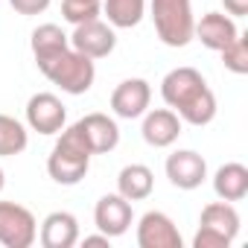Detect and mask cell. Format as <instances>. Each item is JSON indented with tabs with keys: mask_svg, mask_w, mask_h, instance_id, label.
Segmentation results:
<instances>
[{
	"mask_svg": "<svg viewBox=\"0 0 248 248\" xmlns=\"http://www.w3.org/2000/svg\"><path fill=\"white\" fill-rule=\"evenodd\" d=\"M32 56L35 59H44V56H50V53H56V50H62V47H67L70 41H67V35H64V30L62 27H56V24H41L35 32H32Z\"/></svg>",
	"mask_w": 248,
	"mask_h": 248,
	"instance_id": "44dd1931",
	"label": "cell"
},
{
	"mask_svg": "<svg viewBox=\"0 0 248 248\" xmlns=\"http://www.w3.org/2000/svg\"><path fill=\"white\" fill-rule=\"evenodd\" d=\"M167 178L178 190H196L207 178V164L193 149H178L167 158Z\"/></svg>",
	"mask_w": 248,
	"mask_h": 248,
	"instance_id": "8fae6325",
	"label": "cell"
},
{
	"mask_svg": "<svg viewBox=\"0 0 248 248\" xmlns=\"http://www.w3.org/2000/svg\"><path fill=\"white\" fill-rule=\"evenodd\" d=\"M82 242H85V245H108V242H111V236H105V233L99 231V233H93V236H85Z\"/></svg>",
	"mask_w": 248,
	"mask_h": 248,
	"instance_id": "484cf974",
	"label": "cell"
},
{
	"mask_svg": "<svg viewBox=\"0 0 248 248\" xmlns=\"http://www.w3.org/2000/svg\"><path fill=\"white\" fill-rule=\"evenodd\" d=\"M30 138H27V129L15 117H6L0 114V158H12V155H21L27 149Z\"/></svg>",
	"mask_w": 248,
	"mask_h": 248,
	"instance_id": "ffe728a7",
	"label": "cell"
},
{
	"mask_svg": "<svg viewBox=\"0 0 248 248\" xmlns=\"http://www.w3.org/2000/svg\"><path fill=\"white\" fill-rule=\"evenodd\" d=\"M164 102L190 126H207L216 117V96L196 67H175L161 82Z\"/></svg>",
	"mask_w": 248,
	"mask_h": 248,
	"instance_id": "6da1fadb",
	"label": "cell"
},
{
	"mask_svg": "<svg viewBox=\"0 0 248 248\" xmlns=\"http://www.w3.org/2000/svg\"><path fill=\"white\" fill-rule=\"evenodd\" d=\"M35 64H38V70L53 85H59L64 93H73V96L88 93L91 85H93V79H96L93 59L82 56L70 44L62 47V50H56V53H50V56H44V59H35Z\"/></svg>",
	"mask_w": 248,
	"mask_h": 248,
	"instance_id": "7a4b0ae2",
	"label": "cell"
},
{
	"mask_svg": "<svg viewBox=\"0 0 248 248\" xmlns=\"http://www.w3.org/2000/svg\"><path fill=\"white\" fill-rule=\"evenodd\" d=\"M44 248H73L79 242V222L73 213L67 210H56L41 222V233H38Z\"/></svg>",
	"mask_w": 248,
	"mask_h": 248,
	"instance_id": "2e32d148",
	"label": "cell"
},
{
	"mask_svg": "<svg viewBox=\"0 0 248 248\" xmlns=\"http://www.w3.org/2000/svg\"><path fill=\"white\" fill-rule=\"evenodd\" d=\"M222 62H225V67H228L231 73H236V76L248 73V41H245V35H236V38L222 50Z\"/></svg>",
	"mask_w": 248,
	"mask_h": 248,
	"instance_id": "603a6c76",
	"label": "cell"
},
{
	"mask_svg": "<svg viewBox=\"0 0 248 248\" xmlns=\"http://www.w3.org/2000/svg\"><path fill=\"white\" fill-rule=\"evenodd\" d=\"M102 12L114 30H132L146 12V0H102Z\"/></svg>",
	"mask_w": 248,
	"mask_h": 248,
	"instance_id": "d6986e66",
	"label": "cell"
},
{
	"mask_svg": "<svg viewBox=\"0 0 248 248\" xmlns=\"http://www.w3.org/2000/svg\"><path fill=\"white\" fill-rule=\"evenodd\" d=\"M70 47L79 50L82 56L88 59H105L114 53L117 47V35H114V27L93 18V21H85V24H76L73 35H67Z\"/></svg>",
	"mask_w": 248,
	"mask_h": 248,
	"instance_id": "52a82bcc",
	"label": "cell"
},
{
	"mask_svg": "<svg viewBox=\"0 0 248 248\" xmlns=\"http://www.w3.org/2000/svg\"><path fill=\"white\" fill-rule=\"evenodd\" d=\"M138 245L140 248H181V233L167 213L149 210L138 222Z\"/></svg>",
	"mask_w": 248,
	"mask_h": 248,
	"instance_id": "30bf717a",
	"label": "cell"
},
{
	"mask_svg": "<svg viewBox=\"0 0 248 248\" xmlns=\"http://www.w3.org/2000/svg\"><path fill=\"white\" fill-rule=\"evenodd\" d=\"M149 99H152V88L146 79H126L111 93V111L123 120H135L146 114Z\"/></svg>",
	"mask_w": 248,
	"mask_h": 248,
	"instance_id": "7c38bea8",
	"label": "cell"
},
{
	"mask_svg": "<svg viewBox=\"0 0 248 248\" xmlns=\"http://www.w3.org/2000/svg\"><path fill=\"white\" fill-rule=\"evenodd\" d=\"M67 111L56 93H35L27 102V123L38 135H59L64 129Z\"/></svg>",
	"mask_w": 248,
	"mask_h": 248,
	"instance_id": "ba28073f",
	"label": "cell"
},
{
	"mask_svg": "<svg viewBox=\"0 0 248 248\" xmlns=\"http://www.w3.org/2000/svg\"><path fill=\"white\" fill-rule=\"evenodd\" d=\"M3 184H6V178H3V170H0V190H3Z\"/></svg>",
	"mask_w": 248,
	"mask_h": 248,
	"instance_id": "4316f807",
	"label": "cell"
},
{
	"mask_svg": "<svg viewBox=\"0 0 248 248\" xmlns=\"http://www.w3.org/2000/svg\"><path fill=\"white\" fill-rule=\"evenodd\" d=\"M132 202L123 199L120 193H108L93 207V222L105 236H123L132 228Z\"/></svg>",
	"mask_w": 248,
	"mask_h": 248,
	"instance_id": "9c48e42d",
	"label": "cell"
},
{
	"mask_svg": "<svg viewBox=\"0 0 248 248\" xmlns=\"http://www.w3.org/2000/svg\"><path fill=\"white\" fill-rule=\"evenodd\" d=\"M9 3L18 15H41V12H47L53 0H9Z\"/></svg>",
	"mask_w": 248,
	"mask_h": 248,
	"instance_id": "cb8c5ba5",
	"label": "cell"
},
{
	"mask_svg": "<svg viewBox=\"0 0 248 248\" xmlns=\"http://www.w3.org/2000/svg\"><path fill=\"white\" fill-rule=\"evenodd\" d=\"M76 129L82 132L91 155H108L120 143V129H117V123L108 114H85L76 123Z\"/></svg>",
	"mask_w": 248,
	"mask_h": 248,
	"instance_id": "4fadbf2b",
	"label": "cell"
},
{
	"mask_svg": "<svg viewBox=\"0 0 248 248\" xmlns=\"http://www.w3.org/2000/svg\"><path fill=\"white\" fill-rule=\"evenodd\" d=\"M99 12H102V0H62V18L70 21L73 27L99 18Z\"/></svg>",
	"mask_w": 248,
	"mask_h": 248,
	"instance_id": "7402d4cb",
	"label": "cell"
},
{
	"mask_svg": "<svg viewBox=\"0 0 248 248\" xmlns=\"http://www.w3.org/2000/svg\"><path fill=\"white\" fill-rule=\"evenodd\" d=\"M143 140L155 149H167L178 140L181 135V117L172 111V108H155V111H146L143 117V129H140Z\"/></svg>",
	"mask_w": 248,
	"mask_h": 248,
	"instance_id": "5bb4252c",
	"label": "cell"
},
{
	"mask_svg": "<svg viewBox=\"0 0 248 248\" xmlns=\"http://www.w3.org/2000/svg\"><path fill=\"white\" fill-rule=\"evenodd\" d=\"M88 167H91V149H88L82 132L76 129V123H73L70 129L59 132V140L47 158V172L56 184L73 187L88 175Z\"/></svg>",
	"mask_w": 248,
	"mask_h": 248,
	"instance_id": "3957f363",
	"label": "cell"
},
{
	"mask_svg": "<svg viewBox=\"0 0 248 248\" xmlns=\"http://www.w3.org/2000/svg\"><path fill=\"white\" fill-rule=\"evenodd\" d=\"M117 190H120L123 199H129V202H143L155 190V175L143 164H129V167H123L120 175H117Z\"/></svg>",
	"mask_w": 248,
	"mask_h": 248,
	"instance_id": "e0dca14e",
	"label": "cell"
},
{
	"mask_svg": "<svg viewBox=\"0 0 248 248\" xmlns=\"http://www.w3.org/2000/svg\"><path fill=\"white\" fill-rule=\"evenodd\" d=\"M222 6H225V12H231L236 18L248 15V0H222Z\"/></svg>",
	"mask_w": 248,
	"mask_h": 248,
	"instance_id": "d4e9b609",
	"label": "cell"
},
{
	"mask_svg": "<svg viewBox=\"0 0 248 248\" xmlns=\"http://www.w3.org/2000/svg\"><path fill=\"white\" fill-rule=\"evenodd\" d=\"M38 239L35 216L15 202H0V245L6 248H30Z\"/></svg>",
	"mask_w": 248,
	"mask_h": 248,
	"instance_id": "8992f818",
	"label": "cell"
},
{
	"mask_svg": "<svg viewBox=\"0 0 248 248\" xmlns=\"http://www.w3.org/2000/svg\"><path fill=\"white\" fill-rule=\"evenodd\" d=\"M152 21L155 32L167 47H187L193 41L196 18L190 0H152Z\"/></svg>",
	"mask_w": 248,
	"mask_h": 248,
	"instance_id": "277c9868",
	"label": "cell"
},
{
	"mask_svg": "<svg viewBox=\"0 0 248 248\" xmlns=\"http://www.w3.org/2000/svg\"><path fill=\"white\" fill-rule=\"evenodd\" d=\"M236 35H239L236 24L228 15H222V12L202 15V21H196V30H193V38H199L207 50H216V53H222Z\"/></svg>",
	"mask_w": 248,
	"mask_h": 248,
	"instance_id": "9a60e30c",
	"label": "cell"
},
{
	"mask_svg": "<svg viewBox=\"0 0 248 248\" xmlns=\"http://www.w3.org/2000/svg\"><path fill=\"white\" fill-rule=\"evenodd\" d=\"M213 190L222 202H242L248 196V170L242 164H225L213 175Z\"/></svg>",
	"mask_w": 248,
	"mask_h": 248,
	"instance_id": "ac0fdd59",
	"label": "cell"
},
{
	"mask_svg": "<svg viewBox=\"0 0 248 248\" xmlns=\"http://www.w3.org/2000/svg\"><path fill=\"white\" fill-rule=\"evenodd\" d=\"M239 233V213L231 202H213L202 210L193 248H228Z\"/></svg>",
	"mask_w": 248,
	"mask_h": 248,
	"instance_id": "5b68a950",
	"label": "cell"
}]
</instances>
